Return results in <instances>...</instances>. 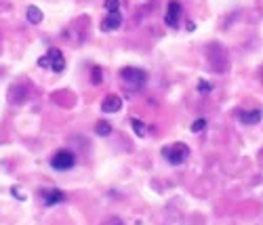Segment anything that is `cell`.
<instances>
[{
	"instance_id": "cell-6",
	"label": "cell",
	"mask_w": 263,
	"mask_h": 225,
	"mask_svg": "<svg viewBox=\"0 0 263 225\" xmlns=\"http://www.w3.org/2000/svg\"><path fill=\"white\" fill-rule=\"evenodd\" d=\"M120 25H123V15H120V11H112L107 17H104L101 19V23H99V28H101V32H116Z\"/></svg>"
},
{
	"instance_id": "cell-13",
	"label": "cell",
	"mask_w": 263,
	"mask_h": 225,
	"mask_svg": "<svg viewBox=\"0 0 263 225\" xmlns=\"http://www.w3.org/2000/svg\"><path fill=\"white\" fill-rule=\"evenodd\" d=\"M101 80H104V72H101L99 66H95L91 69V82H93V85H101Z\"/></svg>"
},
{
	"instance_id": "cell-12",
	"label": "cell",
	"mask_w": 263,
	"mask_h": 225,
	"mask_svg": "<svg viewBox=\"0 0 263 225\" xmlns=\"http://www.w3.org/2000/svg\"><path fill=\"white\" fill-rule=\"evenodd\" d=\"M131 126H133V131L137 133V137H145V135H147V126H145L141 120L131 118Z\"/></svg>"
},
{
	"instance_id": "cell-1",
	"label": "cell",
	"mask_w": 263,
	"mask_h": 225,
	"mask_svg": "<svg viewBox=\"0 0 263 225\" xmlns=\"http://www.w3.org/2000/svg\"><path fill=\"white\" fill-rule=\"evenodd\" d=\"M162 156H164V160H169V164L179 166V164H183L185 160H188V156H190V147L185 145V143H173V145H166V147H162Z\"/></svg>"
},
{
	"instance_id": "cell-7",
	"label": "cell",
	"mask_w": 263,
	"mask_h": 225,
	"mask_svg": "<svg viewBox=\"0 0 263 225\" xmlns=\"http://www.w3.org/2000/svg\"><path fill=\"white\" fill-rule=\"evenodd\" d=\"M42 200L47 207H57V204H61L63 200H66V194H63L61 190H44Z\"/></svg>"
},
{
	"instance_id": "cell-2",
	"label": "cell",
	"mask_w": 263,
	"mask_h": 225,
	"mask_svg": "<svg viewBox=\"0 0 263 225\" xmlns=\"http://www.w3.org/2000/svg\"><path fill=\"white\" fill-rule=\"evenodd\" d=\"M120 78L124 80V85L129 88L139 91V88H143V85L147 82V74L139 68H124L123 72H120Z\"/></svg>"
},
{
	"instance_id": "cell-18",
	"label": "cell",
	"mask_w": 263,
	"mask_h": 225,
	"mask_svg": "<svg viewBox=\"0 0 263 225\" xmlns=\"http://www.w3.org/2000/svg\"><path fill=\"white\" fill-rule=\"evenodd\" d=\"M107 223H110V225H123V221H120V219H116V217H114V219H110Z\"/></svg>"
},
{
	"instance_id": "cell-17",
	"label": "cell",
	"mask_w": 263,
	"mask_h": 225,
	"mask_svg": "<svg viewBox=\"0 0 263 225\" xmlns=\"http://www.w3.org/2000/svg\"><path fill=\"white\" fill-rule=\"evenodd\" d=\"M11 194H13V196H19V198H21V200H25L23 191H21V190H17V188H13V190H11Z\"/></svg>"
},
{
	"instance_id": "cell-10",
	"label": "cell",
	"mask_w": 263,
	"mask_h": 225,
	"mask_svg": "<svg viewBox=\"0 0 263 225\" xmlns=\"http://www.w3.org/2000/svg\"><path fill=\"white\" fill-rule=\"evenodd\" d=\"M25 15H28V21H30L32 25H38V23H42V19H44L42 11L38 9V6H28V11H25Z\"/></svg>"
},
{
	"instance_id": "cell-11",
	"label": "cell",
	"mask_w": 263,
	"mask_h": 225,
	"mask_svg": "<svg viewBox=\"0 0 263 225\" xmlns=\"http://www.w3.org/2000/svg\"><path fill=\"white\" fill-rule=\"evenodd\" d=\"M95 131H97L99 137H110L112 135V124L110 122H105V120H99L97 124H95Z\"/></svg>"
},
{
	"instance_id": "cell-5",
	"label": "cell",
	"mask_w": 263,
	"mask_h": 225,
	"mask_svg": "<svg viewBox=\"0 0 263 225\" xmlns=\"http://www.w3.org/2000/svg\"><path fill=\"white\" fill-rule=\"evenodd\" d=\"M47 59H49V68L53 69L55 74H61L63 69H66V57H63L59 49H49Z\"/></svg>"
},
{
	"instance_id": "cell-4",
	"label": "cell",
	"mask_w": 263,
	"mask_h": 225,
	"mask_svg": "<svg viewBox=\"0 0 263 225\" xmlns=\"http://www.w3.org/2000/svg\"><path fill=\"white\" fill-rule=\"evenodd\" d=\"M181 15H183V9H181V4H179L177 0H171V2H169V6H166L164 23L169 25V28L177 30V28H179V19H181Z\"/></svg>"
},
{
	"instance_id": "cell-8",
	"label": "cell",
	"mask_w": 263,
	"mask_h": 225,
	"mask_svg": "<svg viewBox=\"0 0 263 225\" xmlns=\"http://www.w3.org/2000/svg\"><path fill=\"white\" fill-rule=\"evenodd\" d=\"M120 107H123V99H120L118 95H107V97L101 101V112H105V114H114V112H118Z\"/></svg>"
},
{
	"instance_id": "cell-9",
	"label": "cell",
	"mask_w": 263,
	"mask_h": 225,
	"mask_svg": "<svg viewBox=\"0 0 263 225\" xmlns=\"http://www.w3.org/2000/svg\"><path fill=\"white\" fill-rule=\"evenodd\" d=\"M261 118H263L261 110H248V112L238 114V120L242 122V124H257V122H261Z\"/></svg>"
},
{
	"instance_id": "cell-3",
	"label": "cell",
	"mask_w": 263,
	"mask_h": 225,
	"mask_svg": "<svg viewBox=\"0 0 263 225\" xmlns=\"http://www.w3.org/2000/svg\"><path fill=\"white\" fill-rule=\"evenodd\" d=\"M51 166H53L55 171H59V173L70 171V169H74L76 166V156L72 152H68V150H61L51 158Z\"/></svg>"
},
{
	"instance_id": "cell-16",
	"label": "cell",
	"mask_w": 263,
	"mask_h": 225,
	"mask_svg": "<svg viewBox=\"0 0 263 225\" xmlns=\"http://www.w3.org/2000/svg\"><path fill=\"white\" fill-rule=\"evenodd\" d=\"M198 91H210V85H209L207 80H202L200 85H198Z\"/></svg>"
},
{
	"instance_id": "cell-15",
	"label": "cell",
	"mask_w": 263,
	"mask_h": 225,
	"mask_svg": "<svg viewBox=\"0 0 263 225\" xmlns=\"http://www.w3.org/2000/svg\"><path fill=\"white\" fill-rule=\"evenodd\" d=\"M207 128V120L204 118H198L194 124H192V133H200V131H204Z\"/></svg>"
},
{
	"instance_id": "cell-14",
	"label": "cell",
	"mask_w": 263,
	"mask_h": 225,
	"mask_svg": "<svg viewBox=\"0 0 263 225\" xmlns=\"http://www.w3.org/2000/svg\"><path fill=\"white\" fill-rule=\"evenodd\" d=\"M120 4H123L120 0H105V2H104V6H105V11H107V13L120 11Z\"/></svg>"
}]
</instances>
